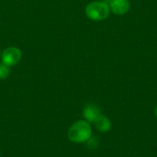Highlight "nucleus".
<instances>
[{"instance_id":"f257e3e1","label":"nucleus","mask_w":157,"mask_h":157,"mask_svg":"<svg viewBox=\"0 0 157 157\" xmlns=\"http://www.w3.org/2000/svg\"><path fill=\"white\" fill-rule=\"evenodd\" d=\"M92 130L88 121H77L68 130V138L71 142L75 144H82L87 142L91 138Z\"/></svg>"},{"instance_id":"f03ea898","label":"nucleus","mask_w":157,"mask_h":157,"mask_svg":"<svg viewBox=\"0 0 157 157\" xmlns=\"http://www.w3.org/2000/svg\"><path fill=\"white\" fill-rule=\"evenodd\" d=\"M86 15L88 18L94 21L104 20L109 15V6L105 2H91L86 7Z\"/></svg>"},{"instance_id":"7ed1b4c3","label":"nucleus","mask_w":157,"mask_h":157,"mask_svg":"<svg viewBox=\"0 0 157 157\" xmlns=\"http://www.w3.org/2000/svg\"><path fill=\"white\" fill-rule=\"evenodd\" d=\"M22 58V52L17 47H8L1 54L2 63L7 66H15L17 64Z\"/></svg>"},{"instance_id":"20e7f679","label":"nucleus","mask_w":157,"mask_h":157,"mask_svg":"<svg viewBox=\"0 0 157 157\" xmlns=\"http://www.w3.org/2000/svg\"><path fill=\"white\" fill-rule=\"evenodd\" d=\"M84 117L88 122H95L102 114L99 108L95 104H88L85 107L83 111Z\"/></svg>"},{"instance_id":"39448f33","label":"nucleus","mask_w":157,"mask_h":157,"mask_svg":"<svg viewBox=\"0 0 157 157\" xmlns=\"http://www.w3.org/2000/svg\"><path fill=\"white\" fill-rule=\"evenodd\" d=\"M110 8L116 15H124L130 9V2L129 0H112Z\"/></svg>"},{"instance_id":"423d86ee","label":"nucleus","mask_w":157,"mask_h":157,"mask_svg":"<svg viewBox=\"0 0 157 157\" xmlns=\"http://www.w3.org/2000/svg\"><path fill=\"white\" fill-rule=\"evenodd\" d=\"M94 123L96 125V128L98 131H100V132H105L109 131L110 128H111V122H110V121L107 117H105L103 115H101Z\"/></svg>"},{"instance_id":"0eeeda50","label":"nucleus","mask_w":157,"mask_h":157,"mask_svg":"<svg viewBox=\"0 0 157 157\" xmlns=\"http://www.w3.org/2000/svg\"><path fill=\"white\" fill-rule=\"evenodd\" d=\"M10 74L9 66L5 64L4 63H0V79H6Z\"/></svg>"},{"instance_id":"6e6552de","label":"nucleus","mask_w":157,"mask_h":157,"mask_svg":"<svg viewBox=\"0 0 157 157\" xmlns=\"http://www.w3.org/2000/svg\"><path fill=\"white\" fill-rule=\"evenodd\" d=\"M155 115L157 116V106H156V109H155Z\"/></svg>"},{"instance_id":"1a4fd4ad","label":"nucleus","mask_w":157,"mask_h":157,"mask_svg":"<svg viewBox=\"0 0 157 157\" xmlns=\"http://www.w3.org/2000/svg\"><path fill=\"white\" fill-rule=\"evenodd\" d=\"M0 155H1V151H0Z\"/></svg>"},{"instance_id":"9d476101","label":"nucleus","mask_w":157,"mask_h":157,"mask_svg":"<svg viewBox=\"0 0 157 157\" xmlns=\"http://www.w3.org/2000/svg\"><path fill=\"white\" fill-rule=\"evenodd\" d=\"M0 56H1V52H0Z\"/></svg>"}]
</instances>
